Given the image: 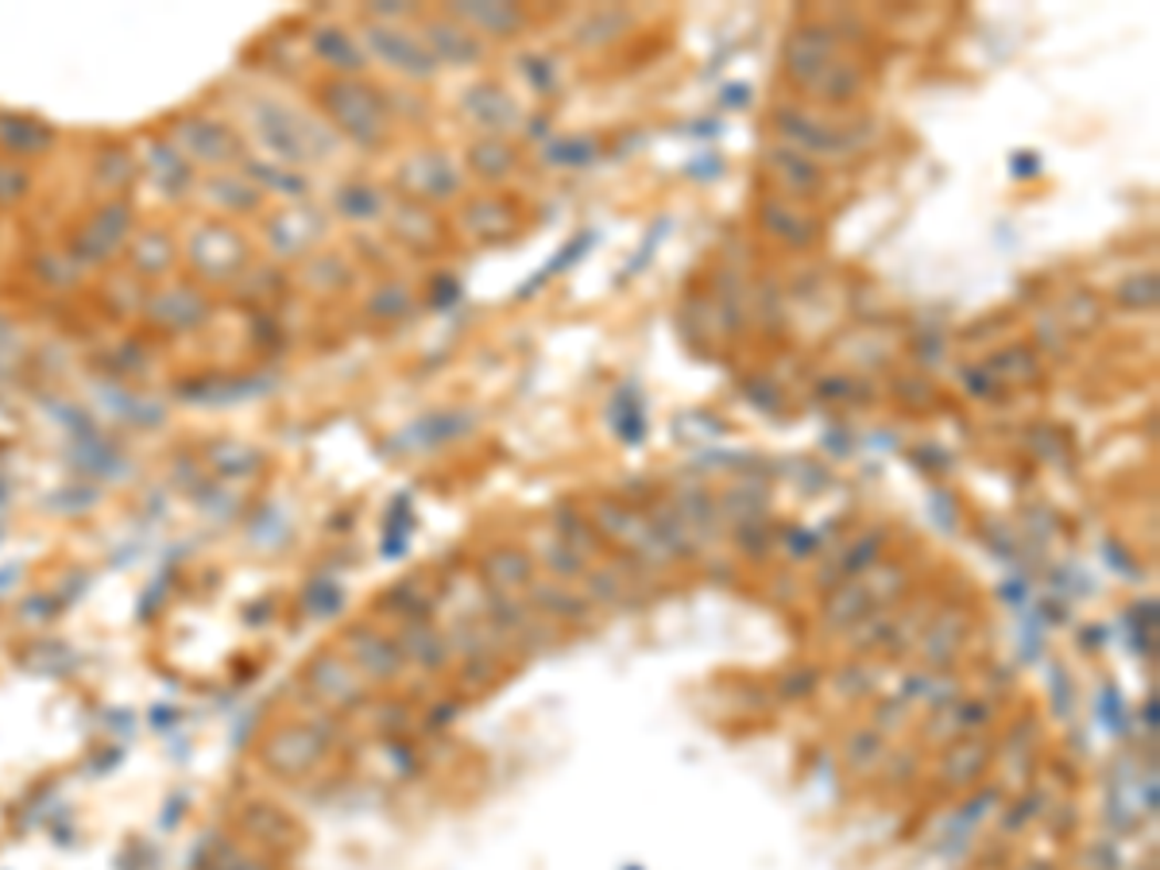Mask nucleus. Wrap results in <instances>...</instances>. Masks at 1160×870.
Here are the masks:
<instances>
[{"mask_svg":"<svg viewBox=\"0 0 1160 870\" xmlns=\"http://www.w3.org/2000/svg\"><path fill=\"white\" fill-rule=\"evenodd\" d=\"M252 260L245 232L229 221H201L186 237V263L206 283H232Z\"/></svg>","mask_w":1160,"mask_h":870,"instance_id":"1","label":"nucleus"},{"mask_svg":"<svg viewBox=\"0 0 1160 870\" xmlns=\"http://www.w3.org/2000/svg\"><path fill=\"white\" fill-rule=\"evenodd\" d=\"M167 139L178 147L190 167H206V170H232V163H240V136L229 128L225 121L209 113H186L175 116L167 128Z\"/></svg>","mask_w":1160,"mask_h":870,"instance_id":"2","label":"nucleus"},{"mask_svg":"<svg viewBox=\"0 0 1160 870\" xmlns=\"http://www.w3.org/2000/svg\"><path fill=\"white\" fill-rule=\"evenodd\" d=\"M132 225L136 221H132L128 201L124 198L101 201V206L93 209L90 221L70 237V245H66L70 260H74L77 268H105V263H113L116 256L128 248Z\"/></svg>","mask_w":1160,"mask_h":870,"instance_id":"3","label":"nucleus"},{"mask_svg":"<svg viewBox=\"0 0 1160 870\" xmlns=\"http://www.w3.org/2000/svg\"><path fill=\"white\" fill-rule=\"evenodd\" d=\"M248 121H252V132L263 147L271 152V163H283V167H298V163L313 159V139L305 132V124L290 113L287 105L268 97H256L248 105Z\"/></svg>","mask_w":1160,"mask_h":870,"instance_id":"4","label":"nucleus"},{"mask_svg":"<svg viewBox=\"0 0 1160 870\" xmlns=\"http://www.w3.org/2000/svg\"><path fill=\"white\" fill-rule=\"evenodd\" d=\"M144 318L163 333H194L214 321V302L198 283H163L144 298Z\"/></svg>","mask_w":1160,"mask_h":870,"instance_id":"5","label":"nucleus"},{"mask_svg":"<svg viewBox=\"0 0 1160 870\" xmlns=\"http://www.w3.org/2000/svg\"><path fill=\"white\" fill-rule=\"evenodd\" d=\"M325 105L333 113V121L341 124L349 136H356L360 144H372L383 132L380 101H372V93L356 82H336L325 90Z\"/></svg>","mask_w":1160,"mask_h":870,"instance_id":"6","label":"nucleus"},{"mask_svg":"<svg viewBox=\"0 0 1160 870\" xmlns=\"http://www.w3.org/2000/svg\"><path fill=\"white\" fill-rule=\"evenodd\" d=\"M139 167H144V175L152 178L155 190L167 201H183L186 194L194 190V183H198L194 167L178 155V147L170 144L167 136L144 139V159H139Z\"/></svg>","mask_w":1160,"mask_h":870,"instance_id":"7","label":"nucleus"},{"mask_svg":"<svg viewBox=\"0 0 1160 870\" xmlns=\"http://www.w3.org/2000/svg\"><path fill=\"white\" fill-rule=\"evenodd\" d=\"M54 147V128L35 116L23 113H0V155L8 159H35V155Z\"/></svg>","mask_w":1160,"mask_h":870,"instance_id":"8","label":"nucleus"},{"mask_svg":"<svg viewBox=\"0 0 1160 870\" xmlns=\"http://www.w3.org/2000/svg\"><path fill=\"white\" fill-rule=\"evenodd\" d=\"M124 256H128V268L139 279H163L178 263V245L163 229H144L136 240H128Z\"/></svg>","mask_w":1160,"mask_h":870,"instance_id":"9","label":"nucleus"},{"mask_svg":"<svg viewBox=\"0 0 1160 870\" xmlns=\"http://www.w3.org/2000/svg\"><path fill=\"white\" fill-rule=\"evenodd\" d=\"M201 194H206L209 206H217L221 214H232V217L256 214L263 201V194L256 190L240 170H214V175L206 178V186H201Z\"/></svg>","mask_w":1160,"mask_h":870,"instance_id":"10","label":"nucleus"},{"mask_svg":"<svg viewBox=\"0 0 1160 870\" xmlns=\"http://www.w3.org/2000/svg\"><path fill=\"white\" fill-rule=\"evenodd\" d=\"M367 46L387 62L391 70H403V74L414 77H426L429 74V59L414 39L398 35L395 28H367Z\"/></svg>","mask_w":1160,"mask_h":870,"instance_id":"11","label":"nucleus"},{"mask_svg":"<svg viewBox=\"0 0 1160 870\" xmlns=\"http://www.w3.org/2000/svg\"><path fill=\"white\" fill-rule=\"evenodd\" d=\"M240 175L256 186L260 194H283V198H305L310 183L298 175V167H283L271 159H240Z\"/></svg>","mask_w":1160,"mask_h":870,"instance_id":"12","label":"nucleus"},{"mask_svg":"<svg viewBox=\"0 0 1160 870\" xmlns=\"http://www.w3.org/2000/svg\"><path fill=\"white\" fill-rule=\"evenodd\" d=\"M93 178H97V186L108 194V201H113L124 186H132L139 178V159L128 147H105L101 159L93 163Z\"/></svg>","mask_w":1160,"mask_h":870,"instance_id":"13","label":"nucleus"},{"mask_svg":"<svg viewBox=\"0 0 1160 870\" xmlns=\"http://www.w3.org/2000/svg\"><path fill=\"white\" fill-rule=\"evenodd\" d=\"M313 51H318L321 62H329L333 70H349V74H356L360 62H364L360 59V46L336 28H321L318 35H313Z\"/></svg>","mask_w":1160,"mask_h":870,"instance_id":"14","label":"nucleus"},{"mask_svg":"<svg viewBox=\"0 0 1160 870\" xmlns=\"http://www.w3.org/2000/svg\"><path fill=\"white\" fill-rule=\"evenodd\" d=\"M28 194H31V170H28V163L0 155V209L20 206V201H28Z\"/></svg>","mask_w":1160,"mask_h":870,"instance_id":"15","label":"nucleus"}]
</instances>
